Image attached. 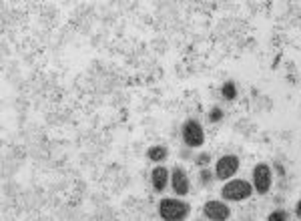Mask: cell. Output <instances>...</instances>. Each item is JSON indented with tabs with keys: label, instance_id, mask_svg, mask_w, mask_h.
Masks as SVG:
<instances>
[{
	"label": "cell",
	"instance_id": "10",
	"mask_svg": "<svg viewBox=\"0 0 301 221\" xmlns=\"http://www.w3.org/2000/svg\"><path fill=\"white\" fill-rule=\"evenodd\" d=\"M223 97L235 98V85H233V83H227V85L223 87Z\"/></svg>",
	"mask_w": 301,
	"mask_h": 221
},
{
	"label": "cell",
	"instance_id": "8",
	"mask_svg": "<svg viewBox=\"0 0 301 221\" xmlns=\"http://www.w3.org/2000/svg\"><path fill=\"white\" fill-rule=\"evenodd\" d=\"M167 181H169V173H167V169L157 167V169L153 171V185H155V189H157V191H163L165 185H167Z\"/></svg>",
	"mask_w": 301,
	"mask_h": 221
},
{
	"label": "cell",
	"instance_id": "6",
	"mask_svg": "<svg viewBox=\"0 0 301 221\" xmlns=\"http://www.w3.org/2000/svg\"><path fill=\"white\" fill-rule=\"evenodd\" d=\"M205 215L211 221H225L229 217V209L219 201H209L205 205Z\"/></svg>",
	"mask_w": 301,
	"mask_h": 221
},
{
	"label": "cell",
	"instance_id": "4",
	"mask_svg": "<svg viewBox=\"0 0 301 221\" xmlns=\"http://www.w3.org/2000/svg\"><path fill=\"white\" fill-rule=\"evenodd\" d=\"M253 179H255V189L259 193H265L271 185V171L267 165H257L253 173Z\"/></svg>",
	"mask_w": 301,
	"mask_h": 221
},
{
	"label": "cell",
	"instance_id": "1",
	"mask_svg": "<svg viewBox=\"0 0 301 221\" xmlns=\"http://www.w3.org/2000/svg\"><path fill=\"white\" fill-rule=\"evenodd\" d=\"M159 213H161L163 219L167 221H181L187 217L189 207H187L183 201H177V199H163L161 207H159Z\"/></svg>",
	"mask_w": 301,
	"mask_h": 221
},
{
	"label": "cell",
	"instance_id": "11",
	"mask_svg": "<svg viewBox=\"0 0 301 221\" xmlns=\"http://www.w3.org/2000/svg\"><path fill=\"white\" fill-rule=\"evenodd\" d=\"M269 221H287V213L285 211H273L269 215Z\"/></svg>",
	"mask_w": 301,
	"mask_h": 221
},
{
	"label": "cell",
	"instance_id": "9",
	"mask_svg": "<svg viewBox=\"0 0 301 221\" xmlns=\"http://www.w3.org/2000/svg\"><path fill=\"white\" fill-rule=\"evenodd\" d=\"M147 155H149V159H153V161H161V159L167 157V149L165 147H151Z\"/></svg>",
	"mask_w": 301,
	"mask_h": 221
},
{
	"label": "cell",
	"instance_id": "12",
	"mask_svg": "<svg viewBox=\"0 0 301 221\" xmlns=\"http://www.w3.org/2000/svg\"><path fill=\"white\" fill-rule=\"evenodd\" d=\"M217 119H221V111H213L211 113V121H217Z\"/></svg>",
	"mask_w": 301,
	"mask_h": 221
},
{
	"label": "cell",
	"instance_id": "5",
	"mask_svg": "<svg viewBox=\"0 0 301 221\" xmlns=\"http://www.w3.org/2000/svg\"><path fill=\"white\" fill-rule=\"evenodd\" d=\"M237 167H239V161H237V157H233V155H227V157H223L219 163H217V177L219 179H227V177H231L233 173L237 171Z\"/></svg>",
	"mask_w": 301,
	"mask_h": 221
},
{
	"label": "cell",
	"instance_id": "3",
	"mask_svg": "<svg viewBox=\"0 0 301 221\" xmlns=\"http://www.w3.org/2000/svg\"><path fill=\"white\" fill-rule=\"evenodd\" d=\"M183 139L189 147H199L203 143V129L195 121H187L183 127Z\"/></svg>",
	"mask_w": 301,
	"mask_h": 221
},
{
	"label": "cell",
	"instance_id": "13",
	"mask_svg": "<svg viewBox=\"0 0 301 221\" xmlns=\"http://www.w3.org/2000/svg\"><path fill=\"white\" fill-rule=\"evenodd\" d=\"M297 213L301 215V201H299V205H297Z\"/></svg>",
	"mask_w": 301,
	"mask_h": 221
},
{
	"label": "cell",
	"instance_id": "7",
	"mask_svg": "<svg viewBox=\"0 0 301 221\" xmlns=\"http://www.w3.org/2000/svg\"><path fill=\"white\" fill-rule=\"evenodd\" d=\"M173 189L179 193V195H185L189 191V181H187V175L181 169H175L173 171Z\"/></svg>",
	"mask_w": 301,
	"mask_h": 221
},
{
	"label": "cell",
	"instance_id": "2",
	"mask_svg": "<svg viewBox=\"0 0 301 221\" xmlns=\"http://www.w3.org/2000/svg\"><path fill=\"white\" fill-rule=\"evenodd\" d=\"M251 195V185L247 181H231L223 187V197L225 199H231V201H239V199H245V197Z\"/></svg>",
	"mask_w": 301,
	"mask_h": 221
}]
</instances>
